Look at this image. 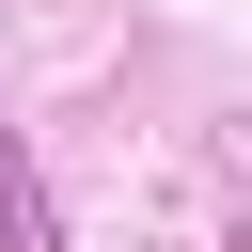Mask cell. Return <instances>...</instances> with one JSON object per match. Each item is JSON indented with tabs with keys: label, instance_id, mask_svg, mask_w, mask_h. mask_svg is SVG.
Masks as SVG:
<instances>
[{
	"label": "cell",
	"instance_id": "1",
	"mask_svg": "<svg viewBox=\"0 0 252 252\" xmlns=\"http://www.w3.org/2000/svg\"><path fill=\"white\" fill-rule=\"evenodd\" d=\"M0 236H16V252H63V220H47V173H32V142H0Z\"/></svg>",
	"mask_w": 252,
	"mask_h": 252
}]
</instances>
